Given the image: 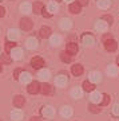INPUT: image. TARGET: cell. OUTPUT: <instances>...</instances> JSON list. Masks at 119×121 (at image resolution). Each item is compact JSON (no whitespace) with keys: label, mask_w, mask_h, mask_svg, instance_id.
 I'll list each match as a JSON object with an SVG mask.
<instances>
[{"label":"cell","mask_w":119,"mask_h":121,"mask_svg":"<svg viewBox=\"0 0 119 121\" xmlns=\"http://www.w3.org/2000/svg\"><path fill=\"white\" fill-rule=\"evenodd\" d=\"M55 82L58 86H66L67 85V77L66 75H58L55 79Z\"/></svg>","instance_id":"17"},{"label":"cell","mask_w":119,"mask_h":121,"mask_svg":"<svg viewBox=\"0 0 119 121\" xmlns=\"http://www.w3.org/2000/svg\"><path fill=\"white\" fill-rule=\"evenodd\" d=\"M20 8H21V11L23 12H31V8H32V5L30 4V3H23V4L20 5Z\"/></svg>","instance_id":"32"},{"label":"cell","mask_w":119,"mask_h":121,"mask_svg":"<svg viewBox=\"0 0 119 121\" xmlns=\"http://www.w3.org/2000/svg\"><path fill=\"white\" fill-rule=\"evenodd\" d=\"M43 65H44V60H43V58H40V56H34V58L31 59V66H32L34 69H42Z\"/></svg>","instance_id":"4"},{"label":"cell","mask_w":119,"mask_h":121,"mask_svg":"<svg viewBox=\"0 0 119 121\" xmlns=\"http://www.w3.org/2000/svg\"><path fill=\"white\" fill-rule=\"evenodd\" d=\"M116 60H118V63H119V56H118V58H116Z\"/></svg>","instance_id":"47"},{"label":"cell","mask_w":119,"mask_h":121,"mask_svg":"<svg viewBox=\"0 0 119 121\" xmlns=\"http://www.w3.org/2000/svg\"><path fill=\"white\" fill-rule=\"evenodd\" d=\"M100 79H102L100 73H98V71H92V73H90V81H91L92 83L100 82Z\"/></svg>","instance_id":"14"},{"label":"cell","mask_w":119,"mask_h":121,"mask_svg":"<svg viewBox=\"0 0 119 121\" xmlns=\"http://www.w3.org/2000/svg\"><path fill=\"white\" fill-rule=\"evenodd\" d=\"M11 55H12L13 59H20L21 58V50L17 48V47H15L13 50H11Z\"/></svg>","instance_id":"27"},{"label":"cell","mask_w":119,"mask_h":121,"mask_svg":"<svg viewBox=\"0 0 119 121\" xmlns=\"http://www.w3.org/2000/svg\"><path fill=\"white\" fill-rule=\"evenodd\" d=\"M30 121H42V118H40V117H36V116H34V117H32V118H31Z\"/></svg>","instance_id":"44"},{"label":"cell","mask_w":119,"mask_h":121,"mask_svg":"<svg viewBox=\"0 0 119 121\" xmlns=\"http://www.w3.org/2000/svg\"><path fill=\"white\" fill-rule=\"evenodd\" d=\"M8 38H9V40L16 42V39L19 38V32H17L16 30H9L8 31Z\"/></svg>","instance_id":"28"},{"label":"cell","mask_w":119,"mask_h":121,"mask_svg":"<svg viewBox=\"0 0 119 121\" xmlns=\"http://www.w3.org/2000/svg\"><path fill=\"white\" fill-rule=\"evenodd\" d=\"M39 77L46 81V79H48V78H50V71H48V70H42V71H40V74H39Z\"/></svg>","instance_id":"34"},{"label":"cell","mask_w":119,"mask_h":121,"mask_svg":"<svg viewBox=\"0 0 119 121\" xmlns=\"http://www.w3.org/2000/svg\"><path fill=\"white\" fill-rule=\"evenodd\" d=\"M83 89H84L86 91H92L94 89H95V85H94L91 81H84V82H83Z\"/></svg>","instance_id":"26"},{"label":"cell","mask_w":119,"mask_h":121,"mask_svg":"<svg viewBox=\"0 0 119 121\" xmlns=\"http://www.w3.org/2000/svg\"><path fill=\"white\" fill-rule=\"evenodd\" d=\"M39 35H40V38H43V39L50 38V36H51V28H50V27H42L40 31H39Z\"/></svg>","instance_id":"10"},{"label":"cell","mask_w":119,"mask_h":121,"mask_svg":"<svg viewBox=\"0 0 119 121\" xmlns=\"http://www.w3.org/2000/svg\"><path fill=\"white\" fill-rule=\"evenodd\" d=\"M43 16H44V17H50V16H51V13H50V12H47V11H44V9H43Z\"/></svg>","instance_id":"43"},{"label":"cell","mask_w":119,"mask_h":121,"mask_svg":"<svg viewBox=\"0 0 119 121\" xmlns=\"http://www.w3.org/2000/svg\"><path fill=\"white\" fill-rule=\"evenodd\" d=\"M4 15H5V9L3 7H0V17H3Z\"/></svg>","instance_id":"42"},{"label":"cell","mask_w":119,"mask_h":121,"mask_svg":"<svg viewBox=\"0 0 119 121\" xmlns=\"http://www.w3.org/2000/svg\"><path fill=\"white\" fill-rule=\"evenodd\" d=\"M108 102H110V95H107V94H103L102 102H100L99 105H103V106H104V105H107Z\"/></svg>","instance_id":"36"},{"label":"cell","mask_w":119,"mask_h":121,"mask_svg":"<svg viewBox=\"0 0 119 121\" xmlns=\"http://www.w3.org/2000/svg\"><path fill=\"white\" fill-rule=\"evenodd\" d=\"M60 113H62L63 117H71L72 116V109L70 108V106H63L62 110H60Z\"/></svg>","instance_id":"22"},{"label":"cell","mask_w":119,"mask_h":121,"mask_svg":"<svg viewBox=\"0 0 119 121\" xmlns=\"http://www.w3.org/2000/svg\"><path fill=\"white\" fill-rule=\"evenodd\" d=\"M71 95H72L74 98H80L82 97V90L80 89H78V87H75V89L71 90Z\"/></svg>","instance_id":"31"},{"label":"cell","mask_w":119,"mask_h":121,"mask_svg":"<svg viewBox=\"0 0 119 121\" xmlns=\"http://www.w3.org/2000/svg\"><path fill=\"white\" fill-rule=\"evenodd\" d=\"M107 26H108V24L102 19V20H98V22L95 23V30L98 31V32H106Z\"/></svg>","instance_id":"6"},{"label":"cell","mask_w":119,"mask_h":121,"mask_svg":"<svg viewBox=\"0 0 119 121\" xmlns=\"http://www.w3.org/2000/svg\"><path fill=\"white\" fill-rule=\"evenodd\" d=\"M66 52L70 54V55H75L78 52V44L76 43H68L67 47H66Z\"/></svg>","instance_id":"7"},{"label":"cell","mask_w":119,"mask_h":121,"mask_svg":"<svg viewBox=\"0 0 119 121\" xmlns=\"http://www.w3.org/2000/svg\"><path fill=\"white\" fill-rule=\"evenodd\" d=\"M19 81L21 83H30L31 82V74L26 73V71H21V74L19 75Z\"/></svg>","instance_id":"9"},{"label":"cell","mask_w":119,"mask_h":121,"mask_svg":"<svg viewBox=\"0 0 119 121\" xmlns=\"http://www.w3.org/2000/svg\"><path fill=\"white\" fill-rule=\"evenodd\" d=\"M64 1H68V3H70V1H72V0H64Z\"/></svg>","instance_id":"46"},{"label":"cell","mask_w":119,"mask_h":121,"mask_svg":"<svg viewBox=\"0 0 119 121\" xmlns=\"http://www.w3.org/2000/svg\"><path fill=\"white\" fill-rule=\"evenodd\" d=\"M16 47V42H12V40H8L7 44H5V51L7 52H11V50Z\"/></svg>","instance_id":"30"},{"label":"cell","mask_w":119,"mask_h":121,"mask_svg":"<svg viewBox=\"0 0 119 121\" xmlns=\"http://www.w3.org/2000/svg\"><path fill=\"white\" fill-rule=\"evenodd\" d=\"M40 91H42L43 94H48V95H51L54 94V86H51L50 83H43V85H40Z\"/></svg>","instance_id":"5"},{"label":"cell","mask_w":119,"mask_h":121,"mask_svg":"<svg viewBox=\"0 0 119 121\" xmlns=\"http://www.w3.org/2000/svg\"><path fill=\"white\" fill-rule=\"evenodd\" d=\"M112 113H114L115 116H119V104L114 105V108H112Z\"/></svg>","instance_id":"39"},{"label":"cell","mask_w":119,"mask_h":121,"mask_svg":"<svg viewBox=\"0 0 119 121\" xmlns=\"http://www.w3.org/2000/svg\"><path fill=\"white\" fill-rule=\"evenodd\" d=\"M27 47L30 48V50H34V48L38 47V40L35 38H30L27 40Z\"/></svg>","instance_id":"23"},{"label":"cell","mask_w":119,"mask_h":121,"mask_svg":"<svg viewBox=\"0 0 119 121\" xmlns=\"http://www.w3.org/2000/svg\"><path fill=\"white\" fill-rule=\"evenodd\" d=\"M71 71H72V74L75 75V77H79V75H82L83 74V66L82 65H74L72 69H71Z\"/></svg>","instance_id":"13"},{"label":"cell","mask_w":119,"mask_h":121,"mask_svg":"<svg viewBox=\"0 0 119 121\" xmlns=\"http://www.w3.org/2000/svg\"><path fill=\"white\" fill-rule=\"evenodd\" d=\"M54 114V109L51 106H43L42 108V116L44 117H52Z\"/></svg>","instance_id":"16"},{"label":"cell","mask_w":119,"mask_h":121,"mask_svg":"<svg viewBox=\"0 0 119 121\" xmlns=\"http://www.w3.org/2000/svg\"><path fill=\"white\" fill-rule=\"evenodd\" d=\"M43 9H44V5H43V3H40V1H36V3L32 4V11H34L35 13H42Z\"/></svg>","instance_id":"15"},{"label":"cell","mask_w":119,"mask_h":121,"mask_svg":"<svg viewBox=\"0 0 119 121\" xmlns=\"http://www.w3.org/2000/svg\"><path fill=\"white\" fill-rule=\"evenodd\" d=\"M102 98H103V94L99 93V91H94L92 94H91V101L95 102V104H100L102 102Z\"/></svg>","instance_id":"12"},{"label":"cell","mask_w":119,"mask_h":121,"mask_svg":"<svg viewBox=\"0 0 119 121\" xmlns=\"http://www.w3.org/2000/svg\"><path fill=\"white\" fill-rule=\"evenodd\" d=\"M11 117H12L13 121H20L21 117H23V114H21V112L19 110V109H15V110L11 112Z\"/></svg>","instance_id":"18"},{"label":"cell","mask_w":119,"mask_h":121,"mask_svg":"<svg viewBox=\"0 0 119 121\" xmlns=\"http://www.w3.org/2000/svg\"><path fill=\"white\" fill-rule=\"evenodd\" d=\"M116 47H118V44H116V42H115L112 38L104 40V48H106L107 51L112 52V51H115V50H116Z\"/></svg>","instance_id":"2"},{"label":"cell","mask_w":119,"mask_h":121,"mask_svg":"<svg viewBox=\"0 0 119 121\" xmlns=\"http://www.w3.org/2000/svg\"><path fill=\"white\" fill-rule=\"evenodd\" d=\"M32 26H34V23L31 22V19H28V17H23V19L20 20V27H21V30L30 31L31 28H32Z\"/></svg>","instance_id":"3"},{"label":"cell","mask_w":119,"mask_h":121,"mask_svg":"<svg viewBox=\"0 0 119 121\" xmlns=\"http://www.w3.org/2000/svg\"><path fill=\"white\" fill-rule=\"evenodd\" d=\"M82 42L86 44V46H92L94 44V36L92 35H90V34H84L83 36H82Z\"/></svg>","instance_id":"8"},{"label":"cell","mask_w":119,"mask_h":121,"mask_svg":"<svg viewBox=\"0 0 119 121\" xmlns=\"http://www.w3.org/2000/svg\"><path fill=\"white\" fill-rule=\"evenodd\" d=\"M88 110H90V112H92V113H99V112H100V108H99V106H96V105L91 104L88 106Z\"/></svg>","instance_id":"35"},{"label":"cell","mask_w":119,"mask_h":121,"mask_svg":"<svg viewBox=\"0 0 119 121\" xmlns=\"http://www.w3.org/2000/svg\"><path fill=\"white\" fill-rule=\"evenodd\" d=\"M110 0H96V5H98L99 8H102V9H106L110 7Z\"/></svg>","instance_id":"19"},{"label":"cell","mask_w":119,"mask_h":121,"mask_svg":"<svg viewBox=\"0 0 119 121\" xmlns=\"http://www.w3.org/2000/svg\"><path fill=\"white\" fill-rule=\"evenodd\" d=\"M26 102V98L23 97V95H16L15 98H13V105H15V108H21L23 105Z\"/></svg>","instance_id":"11"},{"label":"cell","mask_w":119,"mask_h":121,"mask_svg":"<svg viewBox=\"0 0 119 121\" xmlns=\"http://www.w3.org/2000/svg\"><path fill=\"white\" fill-rule=\"evenodd\" d=\"M58 9H59V5H58V3H55V1H51L50 4L47 5V11H50V13H55Z\"/></svg>","instance_id":"21"},{"label":"cell","mask_w":119,"mask_h":121,"mask_svg":"<svg viewBox=\"0 0 119 121\" xmlns=\"http://www.w3.org/2000/svg\"><path fill=\"white\" fill-rule=\"evenodd\" d=\"M1 60L4 63H11V58L8 56V54H1Z\"/></svg>","instance_id":"37"},{"label":"cell","mask_w":119,"mask_h":121,"mask_svg":"<svg viewBox=\"0 0 119 121\" xmlns=\"http://www.w3.org/2000/svg\"><path fill=\"white\" fill-rule=\"evenodd\" d=\"M76 3L82 7V5H87V4H88V0H78Z\"/></svg>","instance_id":"41"},{"label":"cell","mask_w":119,"mask_h":121,"mask_svg":"<svg viewBox=\"0 0 119 121\" xmlns=\"http://www.w3.org/2000/svg\"><path fill=\"white\" fill-rule=\"evenodd\" d=\"M103 20H107V24H111L112 23V16H110V15H104L103 16Z\"/></svg>","instance_id":"38"},{"label":"cell","mask_w":119,"mask_h":121,"mask_svg":"<svg viewBox=\"0 0 119 121\" xmlns=\"http://www.w3.org/2000/svg\"><path fill=\"white\" fill-rule=\"evenodd\" d=\"M68 9H70V12H72V13H79L80 12V5L78 4V3H71Z\"/></svg>","instance_id":"25"},{"label":"cell","mask_w":119,"mask_h":121,"mask_svg":"<svg viewBox=\"0 0 119 121\" xmlns=\"http://www.w3.org/2000/svg\"><path fill=\"white\" fill-rule=\"evenodd\" d=\"M54 1H55V3H58V1H62V0H54Z\"/></svg>","instance_id":"45"},{"label":"cell","mask_w":119,"mask_h":121,"mask_svg":"<svg viewBox=\"0 0 119 121\" xmlns=\"http://www.w3.org/2000/svg\"><path fill=\"white\" fill-rule=\"evenodd\" d=\"M60 27L63 28V30H70L71 27H72V23L70 19H62V22H60Z\"/></svg>","instance_id":"20"},{"label":"cell","mask_w":119,"mask_h":121,"mask_svg":"<svg viewBox=\"0 0 119 121\" xmlns=\"http://www.w3.org/2000/svg\"><path fill=\"white\" fill-rule=\"evenodd\" d=\"M60 43V36L59 35H52L51 36V44L52 46H58Z\"/></svg>","instance_id":"33"},{"label":"cell","mask_w":119,"mask_h":121,"mask_svg":"<svg viewBox=\"0 0 119 121\" xmlns=\"http://www.w3.org/2000/svg\"><path fill=\"white\" fill-rule=\"evenodd\" d=\"M21 71H23V70H21V69H16V70H15V71H13V77L16 78V79H19V75H20V74H21Z\"/></svg>","instance_id":"40"},{"label":"cell","mask_w":119,"mask_h":121,"mask_svg":"<svg viewBox=\"0 0 119 121\" xmlns=\"http://www.w3.org/2000/svg\"><path fill=\"white\" fill-rule=\"evenodd\" d=\"M27 90H28L30 94H36V93L40 91V83L38 81H31L28 83V86H27Z\"/></svg>","instance_id":"1"},{"label":"cell","mask_w":119,"mask_h":121,"mask_svg":"<svg viewBox=\"0 0 119 121\" xmlns=\"http://www.w3.org/2000/svg\"><path fill=\"white\" fill-rule=\"evenodd\" d=\"M0 121H1V120H0Z\"/></svg>","instance_id":"48"},{"label":"cell","mask_w":119,"mask_h":121,"mask_svg":"<svg viewBox=\"0 0 119 121\" xmlns=\"http://www.w3.org/2000/svg\"><path fill=\"white\" fill-rule=\"evenodd\" d=\"M60 59L63 60L64 63L71 62V55H70V54H67L66 51H62V52H60Z\"/></svg>","instance_id":"29"},{"label":"cell","mask_w":119,"mask_h":121,"mask_svg":"<svg viewBox=\"0 0 119 121\" xmlns=\"http://www.w3.org/2000/svg\"><path fill=\"white\" fill-rule=\"evenodd\" d=\"M107 73H108V75H111V77H115V75H118L119 73V69L116 67V66H108L107 67Z\"/></svg>","instance_id":"24"}]
</instances>
